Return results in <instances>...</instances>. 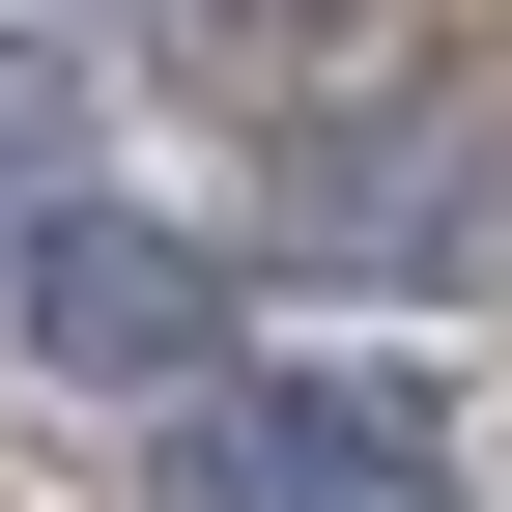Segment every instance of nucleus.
Instances as JSON below:
<instances>
[{
    "label": "nucleus",
    "mask_w": 512,
    "mask_h": 512,
    "mask_svg": "<svg viewBox=\"0 0 512 512\" xmlns=\"http://www.w3.org/2000/svg\"><path fill=\"white\" fill-rule=\"evenodd\" d=\"M143 512H484V456H456L427 370H200Z\"/></svg>",
    "instance_id": "1"
},
{
    "label": "nucleus",
    "mask_w": 512,
    "mask_h": 512,
    "mask_svg": "<svg viewBox=\"0 0 512 512\" xmlns=\"http://www.w3.org/2000/svg\"><path fill=\"white\" fill-rule=\"evenodd\" d=\"M0 342H29L57 399H200L228 370V256L171 200H29L0 228Z\"/></svg>",
    "instance_id": "2"
}]
</instances>
